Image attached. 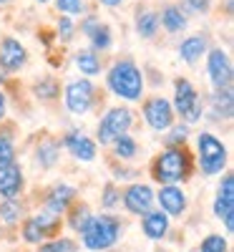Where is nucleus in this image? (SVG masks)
Instances as JSON below:
<instances>
[{"label": "nucleus", "instance_id": "obj_1", "mask_svg": "<svg viewBox=\"0 0 234 252\" xmlns=\"http://www.w3.org/2000/svg\"><path fill=\"white\" fill-rule=\"evenodd\" d=\"M109 89L126 101H139L144 94V76L136 68V63L118 61L109 71Z\"/></svg>", "mask_w": 234, "mask_h": 252}, {"label": "nucleus", "instance_id": "obj_2", "mask_svg": "<svg viewBox=\"0 0 234 252\" xmlns=\"http://www.w3.org/2000/svg\"><path fill=\"white\" fill-rule=\"evenodd\" d=\"M121 235V224L118 220L109 217V215H101V217H88V222L83 224L81 229V237H83V245L88 250H109L111 245H116Z\"/></svg>", "mask_w": 234, "mask_h": 252}, {"label": "nucleus", "instance_id": "obj_3", "mask_svg": "<svg viewBox=\"0 0 234 252\" xmlns=\"http://www.w3.org/2000/svg\"><path fill=\"white\" fill-rule=\"evenodd\" d=\"M189 174V159H186V152L184 149H166L159 161L154 164V179L156 182H164V184H176L181 179H186Z\"/></svg>", "mask_w": 234, "mask_h": 252}, {"label": "nucleus", "instance_id": "obj_4", "mask_svg": "<svg viewBox=\"0 0 234 252\" xmlns=\"http://www.w3.org/2000/svg\"><path fill=\"white\" fill-rule=\"evenodd\" d=\"M197 149H199V166L206 177H214L224 169L227 164V149L224 144L214 136V134H199L197 139Z\"/></svg>", "mask_w": 234, "mask_h": 252}, {"label": "nucleus", "instance_id": "obj_5", "mask_svg": "<svg viewBox=\"0 0 234 252\" xmlns=\"http://www.w3.org/2000/svg\"><path fill=\"white\" fill-rule=\"evenodd\" d=\"M174 109L184 116L186 124H194V121L202 119V101H199V94L194 91V86H191L186 78H179V81H176Z\"/></svg>", "mask_w": 234, "mask_h": 252}, {"label": "nucleus", "instance_id": "obj_6", "mask_svg": "<svg viewBox=\"0 0 234 252\" xmlns=\"http://www.w3.org/2000/svg\"><path fill=\"white\" fill-rule=\"evenodd\" d=\"M129 126H131V111L129 109H111L98 124V141L111 144L116 136L129 131Z\"/></svg>", "mask_w": 234, "mask_h": 252}, {"label": "nucleus", "instance_id": "obj_7", "mask_svg": "<svg viewBox=\"0 0 234 252\" xmlns=\"http://www.w3.org/2000/svg\"><path fill=\"white\" fill-rule=\"evenodd\" d=\"M93 103V83L91 81H71L66 86V106L71 114L83 116Z\"/></svg>", "mask_w": 234, "mask_h": 252}, {"label": "nucleus", "instance_id": "obj_8", "mask_svg": "<svg viewBox=\"0 0 234 252\" xmlns=\"http://www.w3.org/2000/svg\"><path fill=\"white\" fill-rule=\"evenodd\" d=\"M144 116H146V124L151 126L154 131H166L169 126L174 124V109H172V103H169L166 98H161V96L146 101Z\"/></svg>", "mask_w": 234, "mask_h": 252}, {"label": "nucleus", "instance_id": "obj_9", "mask_svg": "<svg viewBox=\"0 0 234 252\" xmlns=\"http://www.w3.org/2000/svg\"><path fill=\"white\" fill-rule=\"evenodd\" d=\"M214 215L219 220H224L227 224V232L234 229V179L232 177H224L219 192H217V199H214Z\"/></svg>", "mask_w": 234, "mask_h": 252}, {"label": "nucleus", "instance_id": "obj_10", "mask_svg": "<svg viewBox=\"0 0 234 252\" xmlns=\"http://www.w3.org/2000/svg\"><path fill=\"white\" fill-rule=\"evenodd\" d=\"M206 68H209V78L217 89H229L232 83V61L224 51H211L206 56Z\"/></svg>", "mask_w": 234, "mask_h": 252}, {"label": "nucleus", "instance_id": "obj_11", "mask_svg": "<svg viewBox=\"0 0 234 252\" xmlns=\"http://www.w3.org/2000/svg\"><path fill=\"white\" fill-rule=\"evenodd\" d=\"M123 204H126V209H129L131 215H146L148 209H151V204H154V192L146 184H134V187L126 189Z\"/></svg>", "mask_w": 234, "mask_h": 252}, {"label": "nucleus", "instance_id": "obj_12", "mask_svg": "<svg viewBox=\"0 0 234 252\" xmlns=\"http://www.w3.org/2000/svg\"><path fill=\"white\" fill-rule=\"evenodd\" d=\"M56 224H58V215H51V212L35 215V217H30V220L26 222L23 237H26L28 242H40L43 237H48V232H51Z\"/></svg>", "mask_w": 234, "mask_h": 252}, {"label": "nucleus", "instance_id": "obj_13", "mask_svg": "<svg viewBox=\"0 0 234 252\" xmlns=\"http://www.w3.org/2000/svg\"><path fill=\"white\" fill-rule=\"evenodd\" d=\"M159 204H161V209L166 215H172V217H179L184 209H186V194L181 192L179 187H174V184H166V187H161V192H159Z\"/></svg>", "mask_w": 234, "mask_h": 252}, {"label": "nucleus", "instance_id": "obj_14", "mask_svg": "<svg viewBox=\"0 0 234 252\" xmlns=\"http://www.w3.org/2000/svg\"><path fill=\"white\" fill-rule=\"evenodd\" d=\"M63 144H66V149L71 152V157L81 159V161H93L96 159V144L86 136V134H68L66 139H63Z\"/></svg>", "mask_w": 234, "mask_h": 252}, {"label": "nucleus", "instance_id": "obj_15", "mask_svg": "<svg viewBox=\"0 0 234 252\" xmlns=\"http://www.w3.org/2000/svg\"><path fill=\"white\" fill-rule=\"evenodd\" d=\"M26 63V48L15 38H5L0 46V66L5 71H18Z\"/></svg>", "mask_w": 234, "mask_h": 252}, {"label": "nucleus", "instance_id": "obj_16", "mask_svg": "<svg viewBox=\"0 0 234 252\" xmlns=\"http://www.w3.org/2000/svg\"><path fill=\"white\" fill-rule=\"evenodd\" d=\"M20 187H23V174H20V169L15 164L0 169V197L15 199V194L20 192Z\"/></svg>", "mask_w": 234, "mask_h": 252}, {"label": "nucleus", "instance_id": "obj_17", "mask_svg": "<svg viewBox=\"0 0 234 252\" xmlns=\"http://www.w3.org/2000/svg\"><path fill=\"white\" fill-rule=\"evenodd\" d=\"M141 227H144V235L148 240H161L169 232V217H166V212H151V209H148L144 215Z\"/></svg>", "mask_w": 234, "mask_h": 252}, {"label": "nucleus", "instance_id": "obj_18", "mask_svg": "<svg viewBox=\"0 0 234 252\" xmlns=\"http://www.w3.org/2000/svg\"><path fill=\"white\" fill-rule=\"evenodd\" d=\"M73 197H76V189L73 187H68V184L56 187L53 192H51V197H48V212L60 217L63 212H66V207L73 202Z\"/></svg>", "mask_w": 234, "mask_h": 252}, {"label": "nucleus", "instance_id": "obj_19", "mask_svg": "<svg viewBox=\"0 0 234 252\" xmlns=\"http://www.w3.org/2000/svg\"><path fill=\"white\" fill-rule=\"evenodd\" d=\"M204 53H206V40H204V35H189L184 43L179 46V56H181L186 63H197Z\"/></svg>", "mask_w": 234, "mask_h": 252}, {"label": "nucleus", "instance_id": "obj_20", "mask_svg": "<svg viewBox=\"0 0 234 252\" xmlns=\"http://www.w3.org/2000/svg\"><path fill=\"white\" fill-rule=\"evenodd\" d=\"M211 119H232V91L219 89L211 96Z\"/></svg>", "mask_w": 234, "mask_h": 252}, {"label": "nucleus", "instance_id": "obj_21", "mask_svg": "<svg viewBox=\"0 0 234 252\" xmlns=\"http://www.w3.org/2000/svg\"><path fill=\"white\" fill-rule=\"evenodd\" d=\"M159 23H161L169 33H179V31L186 28V18H184L181 8L169 5V8H164V13H161V18H159Z\"/></svg>", "mask_w": 234, "mask_h": 252}, {"label": "nucleus", "instance_id": "obj_22", "mask_svg": "<svg viewBox=\"0 0 234 252\" xmlns=\"http://www.w3.org/2000/svg\"><path fill=\"white\" fill-rule=\"evenodd\" d=\"M76 66L81 68L83 76H96L101 71V61L93 51H78L76 53Z\"/></svg>", "mask_w": 234, "mask_h": 252}, {"label": "nucleus", "instance_id": "obj_23", "mask_svg": "<svg viewBox=\"0 0 234 252\" xmlns=\"http://www.w3.org/2000/svg\"><path fill=\"white\" fill-rule=\"evenodd\" d=\"M156 28H159V15H156V13H144V15H139V20H136V31H139L141 38H151V35H156Z\"/></svg>", "mask_w": 234, "mask_h": 252}, {"label": "nucleus", "instance_id": "obj_24", "mask_svg": "<svg viewBox=\"0 0 234 252\" xmlns=\"http://www.w3.org/2000/svg\"><path fill=\"white\" fill-rule=\"evenodd\" d=\"M111 144H114V149H116V157H121V159H131L136 154V141L131 136H126V134L116 136Z\"/></svg>", "mask_w": 234, "mask_h": 252}, {"label": "nucleus", "instance_id": "obj_25", "mask_svg": "<svg viewBox=\"0 0 234 252\" xmlns=\"http://www.w3.org/2000/svg\"><path fill=\"white\" fill-rule=\"evenodd\" d=\"M88 38H91L93 48H98V51H106V48L111 46V31H109V26H101V23H98Z\"/></svg>", "mask_w": 234, "mask_h": 252}, {"label": "nucleus", "instance_id": "obj_26", "mask_svg": "<svg viewBox=\"0 0 234 252\" xmlns=\"http://www.w3.org/2000/svg\"><path fill=\"white\" fill-rule=\"evenodd\" d=\"M58 161V146L56 144H43L38 149V164L40 166H53Z\"/></svg>", "mask_w": 234, "mask_h": 252}, {"label": "nucleus", "instance_id": "obj_27", "mask_svg": "<svg viewBox=\"0 0 234 252\" xmlns=\"http://www.w3.org/2000/svg\"><path fill=\"white\" fill-rule=\"evenodd\" d=\"M15 159V149H13V141L8 136H0V169L10 166Z\"/></svg>", "mask_w": 234, "mask_h": 252}, {"label": "nucleus", "instance_id": "obj_28", "mask_svg": "<svg viewBox=\"0 0 234 252\" xmlns=\"http://www.w3.org/2000/svg\"><path fill=\"white\" fill-rule=\"evenodd\" d=\"M0 217H3L8 224L18 222V217H20V204H18L15 199H5L3 204H0Z\"/></svg>", "mask_w": 234, "mask_h": 252}, {"label": "nucleus", "instance_id": "obj_29", "mask_svg": "<svg viewBox=\"0 0 234 252\" xmlns=\"http://www.w3.org/2000/svg\"><path fill=\"white\" fill-rule=\"evenodd\" d=\"M199 252H227V240L222 235H209L202 242V250Z\"/></svg>", "mask_w": 234, "mask_h": 252}, {"label": "nucleus", "instance_id": "obj_30", "mask_svg": "<svg viewBox=\"0 0 234 252\" xmlns=\"http://www.w3.org/2000/svg\"><path fill=\"white\" fill-rule=\"evenodd\" d=\"M40 252H76V242L73 240H56V242H48L40 247Z\"/></svg>", "mask_w": 234, "mask_h": 252}, {"label": "nucleus", "instance_id": "obj_31", "mask_svg": "<svg viewBox=\"0 0 234 252\" xmlns=\"http://www.w3.org/2000/svg\"><path fill=\"white\" fill-rule=\"evenodd\" d=\"M56 5L66 15H78L83 10V0H56Z\"/></svg>", "mask_w": 234, "mask_h": 252}, {"label": "nucleus", "instance_id": "obj_32", "mask_svg": "<svg viewBox=\"0 0 234 252\" xmlns=\"http://www.w3.org/2000/svg\"><path fill=\"white\" fill-rule=\"evenodd\" d=\"M88 217H91V212H88V209H86V207H78L76 212H73V217H71V227L76 229V232H81V229H83V224L88 222Z\"/></svg>", "mask_w": 234, "mask_h": 252}, {"label": "nucleus", "instance_id": "obj_33", "mask_svg": "<svg viewBox=\"0 0 234 252\" xmlns=\"http://www.w3.org/2000/svg\"><path fill=\"white\" fill-rule=\"evenodd\" d=\"M35 94L38 96H43V98H53V96H58V86H56V81H43V83H38L35 86Z\"/></svg>", "mask_w": 234, "mask_h": 252}, {"label": "nucleus", "instance_id": "obj_34", "mask_svg": "<svg viewBox=\"0 0 234 252\" xmlns=\"http://www.w3.org/2000/svg\"><path fill=\"white\" fill-rule=\"evenodd\" d=\"M58 33H60V38H63V40H68V38H71V33H73V23H71V18H60V20H58Z\"/></svg>", "mask_w": 234, "mask_h": 252}, {"label": "nucleus", "instance_id": "obj_35", "mask_svg": "<svg viewBox=\"0 0 234 252\" xmlns=\"http://www.w3.org/2000/svg\"><path fill=\"white\" fill-rule=\"evenodd\" d=\"M116 202H118V194H116V189L109 184V187L103 189V207H114Z\"/></svg>", "mask_w": 234, "mask_h": 252}, {"label": "nucleus", "instance_id": "obj_36", "mask_svg": "<svg viewBox=\"0 0 234 252\" xmlns=\"http://www.w3.org/2000/svg\"><path fill=\"white\" fill-rule=\"evenodd\" d=\"M186 8L194 13H206L209 10V0H186Z\"/></svg>", "mask_w": 234, "mask_h": 252}, {"label": "nucleus", "instance_id": "obj_37", "mask_svg": "<svg viewBox=\"0 0 234 252\" xmlns=\"http://www.w3.org/2000/svg\"><path fill=\"white\" fill-rule=\"evenodd\" d=\"M184 139H186V126H176V129H172L169 144H184Z\"/></svg>", "mask_w": 234, "mask_h": 252}, {"label": "nucleus", "instance_id": "obj_38", "mask_svg": "<svg viewBox=\"0 0 234 252\" xmlns=\"http://www.w3.org/2000/svg\"><path fill=\"white\" fill-rule=\"evenodd\" d=\"M98 23H101L98 18H88L86 23H83V33H86V35H91V33H93V28H96Z\"/></svg>", "mask_w": 234, "mask_h": 252}, {"label": "nucleus", "instance_id": "obj_39", "mask_svg": "<svg viewBox=\"0 0 234 252\" xmlns=\"http://www.w3.org/2000/svg\"><path fill=\"white\" fill-rule=\"evenodd\" d=\"M101 5H109V8H116V5H121L123 0H98Z\"/></svg>", "mask_w": 234, "mask_h": 252}, {"label": "nucleus", "instance_id": "obj_40", "mask_svg": "<svg viewBox=\"0 0 234 252\" xmlns=\"http://www.w3.org/2000/svg\"><path fill=\"white\" fill-rule=\"evenodd\" d=\"M3 114H5V96L0 94V119H3Z\"/></svg>", "mask_w": 234, "mask_h": 252}, {"label": "nucleus", "instance_id": "obj_41", "mask_svg": "<svg viewBox=\"0 0 234 252\" xmlns=\"http://www.w3.org/2000/svg\"><path fill=\"white\" fill-rule=\"evenodd\" d=\"M10 3V0H0V5H8Z\"/></svg>", "mask_w": 234, "mask_h": 252}, {"label": "nucleus", "instance_id": "obj_42", "mask_svg": "<svg viewBox=\"0 0 234 252\" xmlns=\"http://www.w3.org/2000/svg\"><path fill=\"white\" fill-rule=\"evenodd\" d=\"M38 3H48V0H38Z\"/></svg>", "mask_w": 234, "mask_h": 252}]
</instances>
